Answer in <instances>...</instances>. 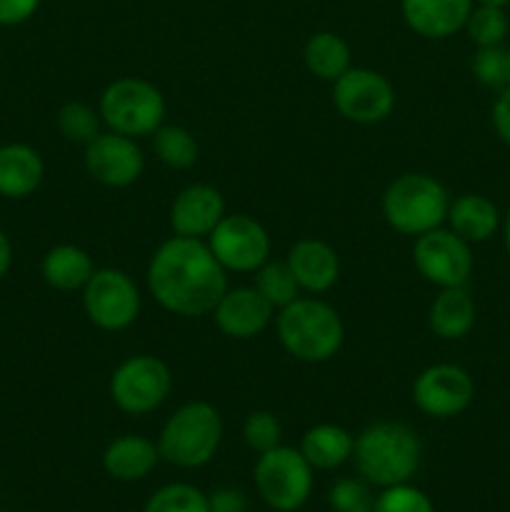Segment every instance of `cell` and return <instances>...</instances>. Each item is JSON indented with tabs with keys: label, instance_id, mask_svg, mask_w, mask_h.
<instances>
[{
	"label": "cell",
	"instance_id": "6da1fadb",
	"mask_svg": "<svg viewBox=\"0 0 510 512\" xmlns=\"http://www.w3.org/2000/svg\"><path fill=\"white\" fill-rule=\"evenodd\" d=\"M148 290L155 303L180 318L210 315L228 290V275L200 238L173 235L148 263Z\"/></svg>",
	"mask_w": 510,
	"mask_h": 512
},
{
	"label": "cell",
	"instance_id": "7a4b0ae2",
	"mask_svg": "<svg viewBox=\"0 0 510 512\" xmlns=\"http://www.w3.org/2000/svg\"><path fill=\"white\" fill-rule=\"evenodd\" d=\"M423 445L413 428L395 420L368 425L355 438V470L365 483L375 488L408 483L420 468Z\"/></svg>",
	"mask_w": 510,
	"mask_h": 512
},
{
	"label": "cell",
	"instance_id": "3957f363",
	"mask_svg": "<svg viewBox=\"0 0 510 512\" xmlns=\"http://www.w3.org/2000/svg\"><path fill=\"white\" fill-rule=\"evenodd\" d=\"M280 345L303 363H325L343 348L345 328L338 310L318 298H298L275 318Z\"/></svg>",
	"mask_w": 510,
	"mask_h": 512
},
{
	"label": "cell",
	"instance_id": "277c9868",
	"mask_svg": "<svg viewBox=\"0 0 510 512\" xmlns=\"http://www.w3.org/2000/svg\"><path fill=\"white\" fill-rule=\"evenodd\" d=\"M223 440L220 413L205 400L185 403L165 420L158 438L160 458L175 468H203L218 453Z\"/></svg>",
	"mask_w": 510,
	"mask_h": 512
},
{
	"label": "cell",
	"instance_id": "5b68a950",
	"mask_svg": "<svg viewBox=\"0 0 510 512\" xmlns=\"http://www.w3.org/2000/svg\"><path fill=\"white\" fill-rule=\"evenodd\" d=\"M448 208L450 198L445 185L425 173L400 175L385 188L383 195L385 223L395 233L413 235V238L443 228L448 220Z\"/></svg>",
	"mask_w": 510,
	"mask_h": 512
},
{
	"label": "cell",
	"instance_id": "8992f818",
	"mask_svg": "<svg viewBox=\"0 0 510 512\" xmlns=\"http://www.w3.org/2000/svg\"><path fill=\"white\" fill-rule=\"evenodd\" d=\"M98 113L113 133L143 138L163 125L165 98L148 80L120 78L103 90Z\"/></svg>",
	"mask_w": 510,
	"mask_h": 512
},
{
	"label": "cell",
	"instance_id": "52a82bcc",
	"mask_svg": "<svg viewBox=\"0 0 510 512\" xmlns=\"http://www.w3.org/2000/svg\"><path fill=\"white\" fill-rule=\"evenodd\" d=\"M253 480L263 503L275 512L300 510L313 493V468L300 450L288 445L260 455Z\"/></svg>",
	"mask_w": 510,
	"mask_h": 512
},
{
	"label": "cell",
	"instance_id": "ba28073f",
	"mask_svg": "<svg viewBox=\"0 0 510 512\" xmlns=\"http://www.w3.org/2000/svg\"><path fill=\"white\" fill-rule=\"evenodd\" d=\"M173 390L170 368L155 355H133L110 375V398L125 415H148L168 400Z\"/></svg>",
	"mask_w": 510,
	"mask_h": 512
},
{
	"label": "cell",
	"instance_id": "9c48e42d",
	"mask_svg": "<svg viewBox=\"0 0 510 512\" xmlns=\"http://www.w3.org/2000/svg\"><path fill=\"white\" fill-rule=\"evenodd\" d=\"M83 308L95 328L108 333L130 328L140 315L138 285L123 270H95L83 288Z\"/></svg>",
	"mask_w": 510,
	"mask_h": 512
},
{
	"label": "cell",
	"instance_id": "30bf717a",
	"mask_svg": "<svg viewBox=\"0 0 510 512\" xmlns=\"http://www.w3.org/2000/svg\"><path fill=\"white\" fill-rule=\"evenodd\" d=\"M208 248L225 273H255L265 260H270V235L263 223L250 215L233 213L215 225L208 235Z\"/></svg>",
	"mask_w": 510,
	"mask_h": 512
},
{
	"label": "cell",
	"instance_id": "8fae6325",
	"mask_svg": "<svg viewBox=\"0 0 510 512\" xmlns=\"http://www.w3.org/2000/svg\"><path fill=\"white\" fill-rule=\"evenodd\" d=\"M413 265L438 288H463L473 275V253L470 243L453 230L435 228L415 238Z\"/></svg>",
	"mask_w": 510,
	"mask_h": 512
},
{
	"label": "cell",
	"instance_id": "7c38bea8",
	"mask_svg": "<svg viewBox=\"0 0 510 512\" xmlns=\"http://www.w3.org/2000/svg\"><path fill=\"white\" fill-rule=\"evenodd\" d=\"M333 103L350 123L375 125L393 113L395 88L378 70L348 68L333 83Z\"/></svg>",
	"mask_w": 510,
	"mask_h": 512
},
{
	"label": "cell",
	"instance_id": "4fadbf2b",
	"mask_svg": "<svg viewBox=\"0 0 510 512\" xmlns=\"http://www.w3.org/2000/svg\"><path fill=\"white\" fill-rule=\"evenodd\" d=\"M475 398V383L460 365L438 363L425 368L413 383V403L420 413L448 420L465 413Z\"/></svg>",
	"mask_w": 510,
	"mask_h": 512
},
{
	"label": "cell",
	"instance_id": "5bb4252c",
	"mask_svg": "<svg viewBox=\"0 0 510 512\" xmlns=\"http://www.w3.org/2000/svg\"><path fill=\"white\" fill-rule=\"evenodd\" d=\"M145 158L135 138L120 133H100L85 145V170L108 188H128L143 175Z\"/></svg>",
	"mask_w": 510,
	"mask_h": 512
},
{
	"label": "cell",
	"instance_id": "9a60e30c",
	"mask_svg": "<svg viewBox=\"0 0 510 512\" xmlns=\"http://www.w3.org/2000/svg\"><path fill=\"white\" fill-rule=\"evenodd\" d=\"M225 218V200L218 188L205 183L188 185L170 205V228L183 238H208Z\"/></svg>",
	"mask_w": 510,
	"mask_h": 512
},
{
	"label": "cell",
	"instance_id": "2e32d148",
	"mask_svg": "<svg viewBox=\"0 0 510 512\" xmlns=\"http://www.w3.org/2000/svg\"><path fill=\"white\" fill-rule=\"evenodd\" d=\"M273 310V305L255 288H228L215 305L213 318L220 333L228 338L250 340L268 328Z\"/></svg>",
	"mask_w": 510,
	"mask_h": 512
},
{
	"label": "cell",
	"instance_id": "e0dca14e",
	"mask_svg": "<svg viewBox=\"0 0 510 512\" xmlns=\"http://www.w3.org/2000/svg\"><path fill=\"white\" fill-rule=\"evenodd\" d=\"M295 283L310 295L328 293L340 278V258L325 240L303 238L288 250L285 258Z\"/></svg>",
	"mask_w": 510,
	"mask_h": 512
},
{
	"label": "cell",
	"instance_id": "ac0fdd59",
	"mask_svg": "<svg viewBox=\"0 0 510 512\" xmlns=\"http://www.w3.org/2000/svg\"><path fill=\"white\" fill-rule=\"evenodd\" d=\"M473 0H400V13L413 33L445 40L465 28Z\"/></svg>",
	"mask_w": 510,
	"mask_h": 512
},
{
	"label": "cell",
	"instance_id": "d6986e66",
	"mask_svg": "<svg viewBox=\"0 0 510 512\" xmlns=\"http://www.w3.org/2000/svg\"><path fill=\"white\" fill-rule=\"evenodd\" d=\"M45 163L25 143L0 145V195L10 200L30 198L43 185Z\"/></svg>",
	"mask_w": 510,
	"mask_h": 512
},
{
	"label": "cell",
	"instance_id": "ffe728a7",
	"mask_svg": "<svg viewBox=\"0 0 510 512\" xmlns=\"http://www.w3.org/2000/svg\"><path fill=\"white\" fill-rule=\"evenodd\" d=\"M160 460L158 443L143 435H123L115 438L103 453L105 473L120 483H135L148 478Z\"/></svg>",
	"mask_w": 510,
	"mask_h": 512
},
{
	"label": "cell",
	"instance_id": "44dd1931",
	"mask_svg": "<svg viewBox=\"0 0 510 512\" xmlns=\"http://www.w3.org/2000/svg\"><path fill=\"white\" fill-rule=\"evenodd\" d=\"M448 223L455 235L473 245L493 238L503 220H500V210L493 200L480 193H465L450 203Z\"/></svg>",
	"mask_w": 510,
	"mask_h": 512
},
{
	"label": "cell",
	"instance_id": "7402d4cb",
	"mask_svg": "<svg viewBox=\"0 0 510 512\" xmlns=\"http://www.w3.org/2000/svg\"><path fill=\"white\" fill-rule=\"evenodd\" d=\"M475 315H478V308L465 285L463 288H440V293L430 303L428 325L438 338L460 340L473 330Z\"/></svg>",
	"mask_w": 510,
	"mask_h": 512
},
{
	"label": "cell",
	"instance_id": "603a6c76",
	"mask_svg": "<svg viewBox=\"0 0 510 512\" xmlns=\"http://www.w3.org/2000/svg\"><path fill=\"white\" fill-rule=\"evenodd\" d=\"M95 265L93 258L85 253L78 245H55L45 253L43 263H40V275L50 288L60 290V293H75L88 285L93 278Z\"/></svg>",
	"mask_w": 510,
	"mask_h": 512
},
{
	"label": "cell",
	"instance_id": "cb8c5ba5",
	"mask_svg": "<svg viewBox=\"0 0 510 512\" xmlns=\"http://www.w3.org/2000/svg\"><path fill=\"white\" fill-rule=\"evenodd\" d=\"M355 438L350 430L333 423H320L305 430L300 453L313 470H335L353 458Z\"/></svg>",
	"mask_w": 510,
	"mask_h": 512
},
{
	"label": "cell",
	"instance_id": "d4e9b609",
	"mask_svg": "<svg viewBox=\"0 0 510 512\" xmlns=\"http://www.w3.org/2000/svg\"><path fill=\"white\" fill-rule=\"evenodd\" d=\"M305 68L320 80L335 83L340 75L345 73L350 65V48L340 35L330 33V30H320V33L310 35L308 43L303 48Z\"/></svg>",
	"mask_w": 510,
	"mask_h": 512
},
{
	"label": "cell",
	"instance_id": "484cf974",
	"mask_svg": "<svg viewBox=\"0 0 510 512\" xmlns=\"http://www.w3.org/2000/svg\"><path fill=\"white\" fill-rule=\"evenodd\" d=\"M155 158L173 170H188L198 160V143L193 133L180 125H160L153 133Z\"/></svg>",
	"mask_w": 510,
	"mask_h": 512
},
{
	"label": "cell",
	"instance_id": "4316f807",
	"mask_svg": "<svg viewBox=\"0 0 510 512\" xmlns=\"http://www.w3.org/2000/svg\"><path fill=\"white\" fill-rule=\"evenodd\" d=\"M253 288L278 310L300 298V285L295 283L293 270L288 268L285 260H265V263L255 270Z\"/></svg>",
	"mask_w": 510,
	"mask_h": 512
},
{
	"label": "cell",
	"instance_id": "83f0119b",
	"mask_svg": "<svg viewBox=\"0 0 510 512\" xmlns=\"http://www.w3.org/2000/svg\"><path fill=\"white\" fill-rule=\"evenodd\" d=\"M465 33H468L470 43L475 48H490V45H500L510 30V20L505 8L500 5H480L475 3L470 10L468 20H465Z\"/></svg>",
	"mask_w": 510,
	"mask_h": 512
},
{
	"label": "cell",
	"instance_id": "f1b7e54d",
	"mask_svg": "<svg viewBox=\"0 0 510 512\" xmlns=\"http://www.w3.org/2000/svg\"><path fill=\"white\" fill-rule=\"evenodd\" d=\"M100 113L90 105L70 100L58 110V130L68 143L88 145L100 135Z\"/></svg>",
	"mask_w": 510,
	"mask_h": 512
},
{
	"label": "cell",
	"instance_id": "f546056e",
	"mask_svg": "<svg viewBox=\"0 0 510 512\" xmlns=\"http://www.w3.org/2000/svg\"><path fill=\"white\" fill-rule=\"evenodd\" d=\"M143 512H210L208 495L195 485L170 483L150 495Z\"/></svg>",
	"mask_w": 510,
	"mask_h": 512
},
{
	"label": "cell",
	"instance_id": "4dcf8cb0",
	"mask_svg": "<svg viewBox=\"0 0 510 512\" xmlns=\"http://www.w3.org/2000/svg\"><path fill=\"white\" fill-rule=\"evenodd\" d=\"M473 75L480 85L490 90L510 88V48L490 45V48H478L473 55Z\"/></svg>",
	"mask_w": 510,
	"mask_h": 512
},
{
	"label": "cell",
	"instance_id": "1f68e13d",
	"mask_svg": "<svg viewBox=\"0 0 510 512\" xmlns=\"http://www.w3.org/2000/svg\"><path fill=\"white\" fill-rule=\"evenodd\" d=\"M243 440L253 453L263 455L268 450L278 448L280 440H283V428H280V420L275 418L268 410H255L245 418L243 423Z\"/></svg>",
	"mask_w": 510,
	"mask_h": 512
},
{
	"label": "cell",
	"instance_id": "d6a6232c",
	"mask_svg": "<svg viewBox=\"0 0 510 512\" xmlns=\"http://www.w3.org/2000/svg\"><path fill=\"white\" fill-rule=\"evenodd\" d=\"M328 503L335 512H375V495L363 478H343L330 488Z\"/></svg>",
	"mask_w": 510,
	"mask_h": 512
},
{
	"label": "cell",
	"instance_id": "836d02e7",
	"mask_svg": "<svg viewBox=\"0 0 510 512\" xmlns=\"http://www.w3.org/2000/svg\"><path fill=\"white\" fill-rule=\"evenodd\" d=\"M375 512H435V508L423 490L400 483L383 488V493L375 498Z\"/></svg>",
	"mask_w": 510,
	"mask_h": 512
},
{
	"label": "cell",
	"instance_id": "e575fe53",
	"mask_svg": "<svg viewBox=\"0 0 510 512\" xmlns=\"http://www.w3.org/2000/svg\"><path fill=\"white\" fill-rule=\"evenodd\" d=\"M40 3L43 0H0V25L3 28L23 25L25 20H30L38 13Z\"/></svg>",
	"mask_w": 510,
	"mask_h": 512
},
{
	"label": "cell",
	"instance_id": "d590c367",
	"mask_svg": "<svg viewBox=\"0 0 510 512\" xmlns=\"http://www.w3.org/2000/svg\"><path fill=\"white\" fill-rule=\"evenodd\" d=\"M490 120H493L495 135H498L505 145H510V88L498 93L493 110H490Z\"/></svg>",
	"mask_w": 510,
	"mask_h": 512
},
{
	"label": "cell",
	"instance_id": "8d00e7d4",
	"mask_svg": "<svg viewBox=\"0 0 510 512\" xmlns=\"http://www.w3.org/2000/svg\"><path fill=\"white\" fill-rule=\"evenodd\" d=\"M210 512H248V500L240 490L220 488L208 498Z\"/></svg>",
	"mask_w": 510,
	"mask_h": 512
},
{
	"label": "cell",
	"instance_id": "74e56055",
	"mask_svg": "<svg viewBox=\"0 0 510 512\" xmlns=\"http://www.w3.org/2000/svg\"><path fill=\"white\" fill-rule=\"evenodd\" d=\"M13 265V245H10V238L5 235V230L0 228V278H5Z\"/></svg>",
	"mask_w": 510,
	"mask_h": 512
},
{
	"label": "cell",
	"instance_id": "f35d334b",
	"mask_svg": "<svg viewBox=\"0 0 510 512\" xmlns=\"http://www.w3.org/2000/svg\"><path fill=\"white\" fill-rule=\"evenodd\" d=\"M503 243H505V253H508V258H510V208H508V213H505V220H503Z\"/></svg>",
	"mask_w": 510,
	"mask_h": 512
},
{
	"label": "cell",
	"instance_id": "ab89813d",
	"mask_svg": "<svg viewBox=\"0 0 510 512\" xmlns=\"http://www.w3.org/2000/svg\"><path fill=\"white\" fill-rule=\"evenodd\" d=\"M473 3H480V5H500V8H505V5H510V0H473Z\"/></svg>",
	"mask_w": 510,
	"mask_h": 512
}]
</instances>
